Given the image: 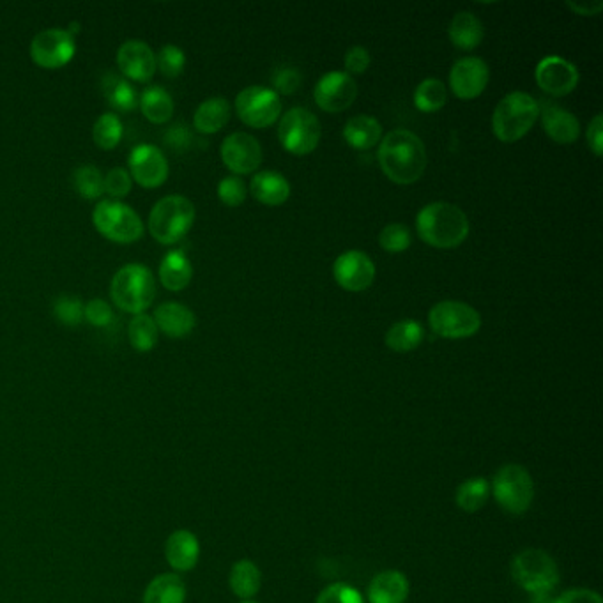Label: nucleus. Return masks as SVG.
I'll return each mask as SVG.
<instances>
[{"label": "nucleus", "mask_w": 603, "mask_h": 603, "mask_svg": "<svg viewBox=\"0 0 603 603\" xmlns=\"http://www.w3.org/2000/svg\"><path fill=\"white\" fill-rule=\"evenodd\" d=\"M315 603H365L358 589L345 582H335L322 589Z\"/></svg>", "instance_id": "42"}, {"label": "nucleus", "mask_w": 603, "mask_h": 603, "mask_svg": "<svg viewBox=\"0 0 603 603\" xmlns=\"http://www.w3.org/2000/svg\"><path fill=\"white\" fill-rule=\"evenodd\" d=\"M163 140H165V144H167L170 149H174L177 153H183V151H186V149L190 147L193 137H191L188 126H184V124H174L172 128H168Z\"/></svg>", "instance_id": "48"}, {"label": "nucleus", "mask_w": 603, "mask_h": 603, "mask_svg": "<svg viewBox=\"0 0 603 603\" xmlns=\"http://www.w3.org/2000/svg\"><path fill=\"white\" fill-rule=\"evenodd\" d=\"M165 556L168 565L176 572H190L193 570L200 558L199 538L188 529H177L168 536L165 543Z\"/></svg>", "instance_id": "21"}, {"label": "nucleus", "mask_w": 603, "mask_h": 603, "mask_svg": "<svg viewBox=\"0 0 603 603\" xmlns=\"http://www.w3.org/2000/svg\"><path fill=\"white\" fill-rule=\"evenodd\" d=\"M186 64V55L176 45H165L156 55V68H160L161 75L167 78H176L183 73Z\"/></svg>", "instance_id": "41"}, {"label": "nucleus", "mask_w": 603, "mask_h": 603, "mask_svg": "<svg viewBox=\"0 0 603 603\" xmlns=\"http://www.w3.org/2000/svg\"><path fill=\"white\" fill-rule=\"evenodd\" d=\"M84 317L96 328H105L110 322L114 321V310L108 305L107 301L96 298L91 299L84 308Z\"/></svg>", "instance_id": "46"}, {"label": "nucleus", "mask_w": 603, "mask_h": 603, "mask_svg": "<svg viewBox=\"0 0 603 603\" xmlns=\"http://www.w3.org/2000/svg\"><path fill=\"white\" fill-rule=\"evenodd\" d=\"M345 73L351 75H363L370 66V54L367 48L363 46H352L351 50L345 54L344 59Z\"/></svg>", "instance_id": "47"}, {"label": "nucleus", "mask_w": 603, "mask_h": 603, "mask_svg": "<svg viewBox=\"0 0 603 603\" xmlns=\"http://www.w3.org/2000/svg\"><path fill=\"white\" fill-rule=\"evenodd\" d=\"M241 603H257V602H253V600H243V602Z\"/></svg>", "instance_id": "52"}, {"label": "nucleus", "mask_w": 603, "mask_h": 603, "mask_svg": "<svg viewBox=\"0 0 603 603\" xmlns=\"http://www.w3.org/2000/svg\"><path fill=\"white\" fill-rule=\"evenodd\" d=\"M377 160L390 181L413 184L420 181L427 168V149L413 131L393 130L382 138Z\"/></svg>", "instance_id": "1"}, {"label": "nucleus", "mask_w": 603, "mask_h": 603, "mask_svg": "<svg viewBox=\"0 0 603 603\" xmlns=\"http://www.w3.org/2000/svg\"><path fill=\"white\" fill-rule=\"evenodd\" d=\"M220 154L225 167L232 170L236 176L252 174L262 163V147L259 140L243 131L232 133L225 138Z\"/></svg>", "instance_id": "18"}, {"label": "nucleus", "mask_w": 603, "mask_h": 603, "mask_svg": "<svg viewBox=\"0 0 603 603\" xmlns=\"http://www.w3.org/2000/svg\"><path fill=\"white\" fill-rule=\"evenodd\" d=\"M588 146L595 156L603 153V117L602 114L595 115L588 126Z\"/></svg>", "instance_id": "50"}, {"label": "nucleus", "mask_w": 603, "mask_h": 603, "mask_svg": "<svg viewBox=\"0 0 603 603\" xmlns=\"http://www.w3.org/2000/svg\"><path fill=\"white\" fill-rule=\"evenodd\" d=\"M540 117L543 130L556 144L570 146L581 135V124L566 108L545 101L540 105Z\"/></svg>", "instance_id": "20"}, {"label": "nucleus", "mask_w": 603, "mask_h": 603, "mask_svg": "<svg viewBox=\"0 0 603 603\" xmlns=\"http://www.w3.org/2000/svg\"><path fill=\"white\" fill-rule=\"evenodd\" d=\"M413 243L411 230L402 223H390L381 230L379 245L388 253H402Z\"/></svg>", "instance_id": "39"}, {"label": "nucleus", "mask_w": 603, "mask_h": 603, "mask_svg": "<svg viewBox=\"0 0 603 603\" xmlns=\"http://www.w3.org/2000/svg\"><path fill=\"white\" fill-rule=\"evenodd\" d=\"M236 112L246 126L264 130L278 121L282 114V103L275 91L252 85L237 94Z\"/></svg>", "instance_id": "11"}, {"label": "nucleus", "mask_w": 603, "mask_h": 603, "mask_svg": "<svg viewBox=\"0 0 603 603\" xmlns=\"http://www.w3.org/2000/svg\"><path fill=\"white\" fill-rule=\"evenodd\" d=\"M425 338V329L420 322L413 319H405V321L393 324L388 333H386V345L391 351L409 352L420 347L421 342Z\"/></svg>", "instance_id": "32"}, {"label": "nucleus", "mask_w": 603, "mask_h": 603, "mask_svg": "<svg viewBox=\"0 0 603 603\" xmlns=\"http://www.w3.org/2000/svg\"><path fill=\"white\" fill-rule=\"evenodd\" d=\"M428 326L437 336L462 340L480 331L481 317L476 308L462 301H441L428 313Z\"/></svg>", "instance_id": "9"}, {"label": "nucleus", "mask_w": 603, "mask_h": 603, "mask_svg": "<svg viewBox=\"0 0 603 603\" xmlns=\"http://www.w3.org/2000/svg\"><path fill=\"white\" fill-rule=\"evenodd\" d=\"M230 119V103L223 96H214L200 103L193 115V126L204 135L222 131Z\"/></svg>", "instance_id": "28"}, {"label": "nucleus", "mask_w": 603, "mask_h": 603, "mask_svg": "<svg viewBox=\"0 0 603 603\" xmlns=\"http://www.w3.org/2000/svg\"><path fill=\"white\" fill-rule=\"evenodd\" d=\"M195 222V206L184 195H167L154 204L147 227L161 245H176Z\"/></svg>", "instance_id": "5"}, {"label": "nucleus", "mask_w": 603, "mask_h": 603, "mask_svg": "<svg viewBox=\"0 0 603 603\" xmlns=\"http://www.w3.org/2000/svg\"><path fill=\"white\" fill-rule=\"evenodd\" d=\"M218 199L222 200L225 206L237 207L241 206L246 199V184L243 179L237 176L225 177L218 184Z\"/></svg>", "instance_id": "43"}, {"label": "nucleus", "mask_w": 603, "mask_h": 603, "mask_svg": "<svg viewBox=\"0 0 603 603\" xmlns=\"http://www.w3.org/2000/svg\"><path fill=\"white\" fill-rule=\"evenodd\" d=\"M409 579L398 570L377 573L367 589L370 603H405L409 598Z\"/></svg>", "instance_id": "22"}, {"label": "nucleus", "mask_w": 603, "mask_h": 603, "mask_svg": "<svg viewBox=\"0 0 603 603\" xmlns=\"http://www.w3.org/2000/svg\"><path fill=\"white\" fill-rule=\"evenodd\" d=\"M186 586L176 573H163L154 577L144 593V603H184Z\"/></svg>", "instance_id": "30"}, {"label": "nucleus", "mask_w": 603, "mask_h": 603, "mask_svg": "<svg viewBox=\"0 0 603 603\" xmlns=\"http://www.w3.org/2000/svg\"><path fill=\"white\" fill-rule=\"evenodd\" d=\"M153 319L156 322V328L170 338H184V336L190 335L197 324L195 313L191 312L188 306L174 303V301L161 303L154 310Z\"/></svg>", "instance_id": "23"}, {"label": "nucleus", "mask_w": 603, "mask_h": 603, "mask_svg": "<svg viewBox=\"0 0 603 603\" xmlns=\"http://www.w3.org/2000/svg\"><path fill=\"white\" fill-rule=\"evenodd\" d=\"M130 176L142 188H160L168 179V160L161 149L151 144H140L130 154Z\"/></svg>", "instance_id": "14"}, {"label": "nucleus", "mask_w": 603, "mask_h": 603, "mask_svg": "<svg viewBox=\"0 0 603 603\" xmlns=\"http://www.w3.org/2000/svg\"><path fill=\"white\" fill-rule=\"evenodd\" d=\"M124 128L119 115L114 112H107V114H101L94 128H92V138L96 142V146L103 149V151H110L119 146L121 138H123Z\"/></svg>", "instance_id": "36"}, {"label": "nucleus", "mask_w": 603, "mask_h": 603, "mask_svg": "<svg viewBox=\"0 0 603 603\" xmlns=\"http://www.w3.org/2000/svg\"><path fill=\"white\" fill-rule=\"evenodd\" d=\"M344 138L345 142L354 149L368 151L381 144V123L370 115H356L345 124Z\"/></svg>", "instance_id": "26"}, {"label": "nucleus", "mask_w": 603, "mask_h": 603, "mask_svg": "<svg viewBox=\"0 0 603 603\" xmlns=\"http://www.w3.org/2000/svg\"><path fill=\"white\" fill-rule=\"evenodd\" d=\"M301 80H303V77H301L298 68H292V66H282V68L276 69L273 77H271L276 94L280 92V94H287V96L298 91L301 87Z\"/></svg>", "instance_id": "45"}, {"label": "nucleus", "mask_w": 603, "mask_h": 603, "mask_svg": "<svg viewBox=\"0 0 603 603\" xmlns=\"http://www.w3.org/2000/svg\"><path fill=\"white\" fill-rule=\"evenodd\" d=\"M536 84L550 96H566L579 84V69L559 55L543 57L535 71Z\"/></svg>", "instance_id": "16"}, {"label": "nucleus", "mask_w": 603, "mask_h": 603, "mask_svg": "<svg viewBox=\"0 0 603 603\" xmlns=\"http://www.w3.org/2000/svg\"><path fill=\"white\" fill-rule=\"evenodd\" d=\"M552 603H603V600L593 589L575 588L561 593Z\"/></svg>", "instance_id": "49"}, {"label": "nucleus", "mask_w": 603, "mask_h": 603, "mask_svg": "<svg viewBox=\"0 0 603 603\" xmlns=\"http://www.w3.org/2000/svg\"><path fill=\"white\" fill-rule=\"evenodd\" d=\"M158 276H160L161 285L167 291H183L190 285L193 266L184 252L174 250V252H168L161 260Z\"/></svg>", "instance_id": "25"}, {"label": "nucleus", "mask_w": 603, "mask_h": 603, "mask_svg": "<svg viewBox=\"0 0 603 603\" xmlns=\"http://www.w3.org/2000/svg\"><path fill=\"white\" fill-rule=\"evenodd\" d=\"M101 89L108 103L117 112H130L138 105L137 92L131 87L130 82L123 77H117L114 73H107L101 80Z\"/></svg>", "instance_id": "33"}, {"label": "nucleus", "mask_w": 603, "mask_h": 603, "mask_svg": "<svg viewBox=\"0 0 603 603\" xmlns=\"http://www.w3.org/2000/svg\"><path fill=\"white\" fill-rule=\"evenodd\" d=\"M230 589L241 600H252L262 586V573L259 566L250 559H241L232 566L229 575Z\"/></svg>", "instance_id": "29"}, {"label": "nucleus", "mask_w": 603, "mask_h": 603, "mask_svg": "<svg viewBox=\"0 0 603 603\" xmlns=\"http://www.w3.org/2000/svg\"><path fill=\"white\" fill-rule=\"evenodd\" d=\"M333 276L336 283L349 292L367 291L375 280L374 260L367 253L359 250H349L333 264Z\"/></svg>", "instance_id": "15"}, {"label": "nucleus", "mask_w": 603, "mask_h": 603, "mask_svg": "<svg viewBox=\"0 0 603 603\" xmlns=\"http://www.w3.org/2000/svg\"><path fill=\"white\" fill-rule=\"evenodd\" d=\"M110 298L123 312L146 313L156 298V280L151 269L142 264H126L110 283Z\"/></svg>", "instance_id": "4"}, {"label": "nucleus", "mask_w": 603, "mask_h": 603, "mask_svg": "<svg viewBox=\"0 0 603 603\" xmlns=\"http://www.w3.org/2000/svg\"><path fill=\"white\" fill-rule=\"evenodd\" d=\"M490 494L496 499L499 508L510 515L520 517L529 512L535 499V481L526 467L520 464H506L499 467Z\"/></svg>", "instance_id": "6"}, {"label": "nucleus", "mask_w": 603, "mask_h": 603, "mask_svg": "<svg viewBox=\"0 0 603 603\" xmlns=\"http://www.w3.org/2000/svg\"><path fill=\"white\" fill-rule=\"evenodd\" d=\"M490 69L480 57H464L453 64L450 87L458 100H476L487 89Z\"/></svg>", "instance_id": "17"}, {"label": "nucleus", "mask_w": 603, "mask_h": 603, "mask_svg": "<svg viewBox=\"0 0 603 603\" xmlns=\"http://www.w3.org/2000/svg\"><path fill=\"white\" fill-rule=\"evenodd\" d=\"M253 199L264 206H282L291 197L289 181L273 170H262L250 184Z\"/></svg>", "instance_id": "24"}, {"label": "nucleus", "mask_w": 603, "mask_h": 603, "mask_svg": "<svg viewBox=\"0 0 603 603\" xmlns=\"http://www.w3.org/2000/svg\"><path fill=\"white\" fill-rule=\"evenodd\" d=\"M490 497V483L487 478H469L458 485L455 501L460 510L466 513H476L481 510Z\"/></svg>", "instance_id": "34"}, {"label": "nucleus", "mask_w": 603, "mask_h": 603, "mask_svg": "<svg viewBox=\"0 0 603 603\" xmlns=\"http://www.w3.org/2000/svg\"><path fill=\"white\" fill-rule=\"evenodd\" d=\"M117 68L124 78L149 82L156 73V54L146 41L128 39L117 50Z\"/></svg>", "instance_id": "19"}, {"label": "nucleus", "mask_w": 603, "mask_h": 603, "mask_svg": "<svg viewBox=\"0 0 603 603\" xmlns=\"http://www.w3.org/2000/svg\"><path fill=\"white\" fill-rule=\"evenodd\" d=\"M416 230L421 241L434 248H455L469 236V220L460 207L448 202H434L416 216Z\"/></svg>", "instance_id": "2"}, {"label": "nucleus", "mask_w": 603, "mask_h": 603, "mask_svg": "<svg viewBox=\"0 0 603 603\" xmlns=\"http://www.w3.org/2000/svg\"><path fill=\"white\" fill-rule=\"evenodd\" d=\"M92 223L101 236L119 245L137 243L144 236L142 218L119 200H100L92 211Z\"/></svg>", "instance_id": "8"}, {"label": "nucleus", "mask_w": 603, "mask_h": 603, "mask_svg": "<svg viewBox=\"0 0 603 603\" xmlns=\"http://www.w3.org/2000/svg\"><path fill=\"white\" fill-rule=\"evenodd\" d=\"M321 123L306 108H291L278 126V138L283 149L294 156H305L317 149L321 142Z\"/></svg>", "instance_id": "10"}, {"label": "nucleus", "mask_w": 603, "mask_h": 603, "mask_svg": "<svg viewBox=\"0 0 603 603\" xmlns=\"http://www.w3.org/2000/svg\"><path fill=\"white\" fill-rule=\"evenodd\" d=\"M540 117V103L527 92H510L497 103L492 115V130L504 144H515L526 137Z\"/></svg>", "instance_id": "3"}, {"label": "nucleus", "mask_w": 603, "mask_h": 603, "mask_svg": "<svg viewBox=\"0 0 603 603\" xmlns=\"http://www.w3.org/2000/svg\"><path fill=\"white\" fill-rule=\"evenodd\" d=\"M566 6L575 15L595 16L602 11L603 2L602 0H596V2H566Z\"/></svg>", "instance_id": "51"}, {"label": "nucleus", "mask_w": 603, "mask_h": 603, "mask_svg": "<svg viewBox=\"0 0 603 603\" xmlns=\"http://www.w3.org/2000/svg\"><path fill=\"white\" fill-rule=\"evenodd\" d=\"M31 59L39 68L59 69L66 66L77 52L75 36L66 29H46L32 39Z\"/></svg>", "instance_id": "12"}, {"label": "nucleus", "mask_w": 603, "mask_h": 603, "mask_svg": "<svg viewBox=\"0 0 603 603\" xmlns=\"http://www.w3.org/2000/svg\"><path fill=\"white\" fill-rule=\"evenodd\" d=\"M448 34H450L451 43L460 50H474L476 46L481 45L485 29H483L480 18L473 15L471 11H458L451 20Z\"/></svg>", "instance_id": "27"}, {"label": "nucleus", "mask_w": 603, "mask_h": 603, "mask_svg": "<svg viewBox=\"0 0 603 603\" xmlns=\"http://www.w3.org/2000/svg\"><path fill=\"white\" fill-rule=\"evenodd\" d=\"M446 101H448L446 85L437 78L423 80L414 91V105L425 114L441 110L446 105Z\"/></svg>", "instance_id": "35"}, {"label": "nucleus", "mask_w": 603, "mask_h": 603, "mask_svg": "<svg viewBox=\"0 0 603 603\" xmlns=\"http://www.w3.org/2000/svg\"><path fill=\"white\" fill-rule=\"evenodd\" d=\"M138 105L142 108V114L146 115L147 121L153 124H165L174 115V100L163 87L151 85L142 92Z\"/></svg>", "instance_id": "31"}, {"label": "nucleus", "mask_w": 603, "mask_h": 603, "mask_svg": "<svg viewBox=\"0 0 603 603\" xmlns=\"http://www.w3.org/2000/svg\"><path fill=\"white\" fill-rule=\"evenodd\" d=\"M356 96H358V85L345 71H331L328 75H324L313 91L317 107L329 114L344 112L351 107Z\"/></svg>", "instance_id": "13"}, {"label": "nucleus", "mask_w": 603, "mask_h": 603, "mask_svg": "<svg viewBox=\"0 0 603 603\" xmlns=\"http://www.w3.org/2000/svg\"><path fill=\"white\" fill-rule=\"evenodd\" d=\"M84 308L82 299L77 296H59L54 301L55 319L61 321L64 326L75 328L84 321Z\"/></svg>", "instance_id": "40"}, {"label": "nucleus", "mask_w": 603, "mask_h": 603, "mask_svg": "<svg viewBox=\"0 0 603 603\" xmlns=\"http://www.w3.org/2000/svg\"><path fill=\"white\" fill-rule=\"evenodd\" d=\"M512 577L519 588L535 596H545L559 584L556 559L542 549H526L512 561Z\"/></svg>", "instance_id": "7"}, {"label": "nucleus", "mask_w": 603, "mask_h": 603, "mask_svg": "<svg viewBox=\"0 0 603 603\" xmlns=\"http://www.w3.org/2000/svg\"><path fill=\"white\" fill-rule=\"evenodd\" d=\"M128 336H130V344L138 352L153 351L154 345L158 344V328H156L153 317L147 313L133 315L130 328H128Z\"/></svg>", "instance_id": "37"}, {"label": "nucleus", "mask_w": 603, "mask_h": 603, "mask_svg": "<svg viewBox=\"0 0 603 603\" xmlns=\"http://www.w3.org/2000/svg\"><path fill=\"white\" fill-rule=\"evenodd\" d=\"M73 188L84 199H100L105 193V176L94 165H82L73 172Z\"/></svg>", "instance_id": "38"}, {"label": "nucleus", "mask_w": 603, "mask_h": 603, "mask_svg": "<svg viewBox=\"0 0 603 603\" xmlns=\"http://www.w3.org/2000/svg\"><path fill=\"white\" fill-rule=\"evenodd\" d=\"M133 188V179L126 168H112L105 176V193L112 199H124Z\"/></svg>", "instance_id": "44"}]
</instances>
